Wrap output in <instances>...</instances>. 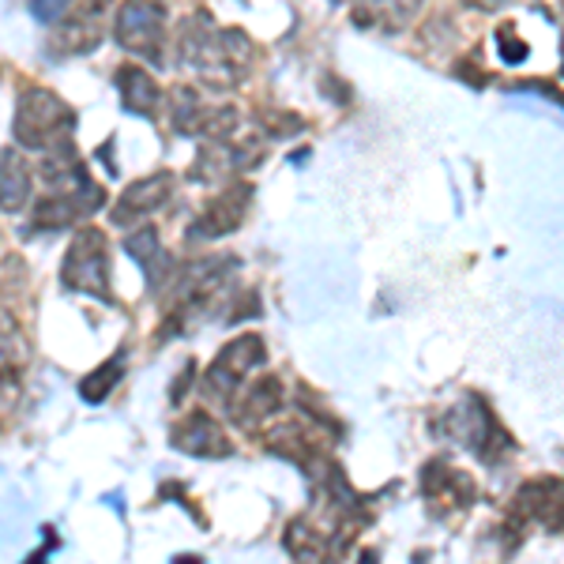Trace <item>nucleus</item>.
Segmentation results:
<instances>
[{"label": "nucleus", "instance_id": "1", "mask_svg": "<svg viewBox=\"0 0 564 564\" xmlns=\"http://www.w3.org/2000/svg\"><path fill=\"white\" fill-rule=\"evenodd\" d=\"M75 117L57 94L27 91L20 98V117H15V136L27 148H49L54 140H64L72 132Z\"/></svg>", "mask_w": 564, "mask_h": 564}, {"label": "nucleus", "instance_id": "2", "mask_svg": "<svg viewBox=\"0 0 564 564\" xmlns=\"http://www.w3.org/2000/svg\"><path fill=\"white\" fill-rule=\"evenodd\" d=\"M61 282L68 290H87V294L109 297V260H106V237L98 230H83L75 237V245L68 249V260H64V271H61Z\"/></svg>", "mask_w": 564, "mask_h": 564}, {"label": "nucleus", "instance_id": "3", "mask_svg": "<svg viewBox=\"0 0 564 564\" xmlns=\"http://www.w3.org/2000/svg\"><path fill=\"white\" fill-rule=\"evenodd\" d=\"M162 20H166L162 0H125L121 15H117V42L132 54H155Z\"/></svg>", "mask_w": 564, "mask_h": 564}, {"label": "nucleus", "instance_id": "4", "mask_svg": "<svg viewBox=\"0 0 564 564\" xmlns=\"http://www.w3.org/2000/svg\"><path fill=\"white\" fill-rule=\"evenodd\" d=\"M263 362V343L256 336H245L237 339V343H230L222 354L215 357V365L208 369V388L215 391H230L242 384V376L256 369V365Z\"/></svg>", "mask_w": 564, "mask_h": 564}, {"label": "nucleus", "instance_id": "5", "mask_svg": "<svg viewBox=\"0 0 564 564\" xmlns=\"http://www.w3.org/2000/svg\"><path fill=\"white\" fill-rule=\"evenodd\" d=\"M174 444L188 456H208V459H219V456H230V440L226 433L211 422L208 414H192L185 418L181 425L174 430Z\"/></svg>", "mask_w": 564, "mask_h": 564}, {"label": "nucleus", "instance_id": "6", "mask_svg": "<svg viewBox=\"0 0 564 564\" xmlns=\"http://www.w3.org/2000/svg\"><path fill=\"white\" fill-rule=\"evenodd\" d=\"M169 188H174V177H169V174H155V177H148V181L132 185V188H128V192L121 196V200H117L114 219H117V222H132V219L148 215V211H155L158 203L166 200Z\"/></svg>", "mask_w": 564, "mask_h": 564}, {"label": "nucleus", "instance_id": "7", "mask_svg": "<svg viewBox=\"0 0 564 564\" xmlns=\"http://www.w3.org/2000/svg\"><path fill=\"white\" fill-rule=\"evenodd\" d=\"M31 196V169L15 151L0 155V208L4 211H20Z\"/></svg>", "mask_w": 564, "mask_h": 564}, {"label": "nucleus", "instance_id": "8", "mask_svg": "<svg viewBox=\"0 0 564 564\" xmlns=\"http://www.w3.org/2000/svg\"><path fill=\"white\" fill-rule=\"evenodd\" d=\"M444 430H448L451 440L467 444V448H482L485 437H490L493 422L490 414H485L482 407H459L448 414V422H444Z\"/></svg>", "mask_w": 564, "mask_h": 564}, {"label": "nucleus", "instance_id": "9", "mask_svg": "<svg viewBox=\"0 0 564 564\" xmlns=\"http://www.w3.org/2000/svg\"><path fill=\"white\" fill-rule=\"evenodd\" d=\"M117 87H121L125 109H132V114H151V109H155L158 87L143 68H132V64L121 68V72H117Z\"/></svg>", "mask_w": 564, "mask_h": 564}, {"label": "nucleus", "instance_id": "10", "mask_svg": "<svg viewBox=\"0 0 564 564\" xmlns=\"http://www.w3.org/2000/svg\"><path fill=\"white\" fill-rule=\"evenodd\" d=\"M242 211H245V200H234V192L222 196V200H215L208 208V215L196 222V234H208V237L226 234V230H234V222L242 219Z\"/></svg>", "mask_w": 564, "mask_h": 564}, {"label": "nucleus", "instance_id": "11", "mask_svg": "<svg viewBox=\"0 0 564 564\" xmlns=\"http://www.w3.org/2000/svg\"><path fill=\"white\" fill-rule=\"evenodd\" d=\"M128 252L140 256V268H148L151 286H155V282H158V271H166V268H169V263H166V252H162V245H158V234H155V230H143V234L128 237Z\"/></svg>", "mask_w": 564, "mask_h": 564}, {"label": "nucleus", "instance_id": "12", "mask_svg": "<svg viewBox=\"0 0 564 564\" xmlns=\"http://www.w3.org/2000/svg\"><path fill=\"white\" fill-rule=\"evenodd\" d=\"M117 376H121V362H106L102 369H94L87 380L80 384V396L87 399V403H102V399H106V391L117 384Z\"/></svg>", "mask_w": 564, "mask_h": 564}, {"label": "nucleus", "instance_id": "13", "mask_svg": "<svg viewBox=\"0 0 564 564\" xmlns=\"http://www.w3.org/2000/svg\"><path fill=\"white\" fill-rule=\"evenodd\" d=\"M497 42H501V57H504L508 64H519V61L527 57V46L516 38V27H501Z\"/></svg>", "mask_w": 564, "mask_h": 564}, {"label": "nucleus", "instance_id": "14", "mask_svg": "<svg viewBox=\"0 0 564 564\" xmlns=\"http://www.w3.org/2000/svg\"><path fill=\"white\" fill-rule=\"evenodd\" d=\"M8 339H15V324L12 316H0V362L8 357Z\"/></svg>", "mask_w": 564, "mask_h": 564}, {"label": "nucleus", "instance_id": "15", "mask_svg": "<svg viewBox=\"0 0 564 564\" xmlns=\"http://www.w3.org/2000/svg\"><path fill=\"white\" fill-rule=\"evenodd\" d=\"M470 4H478V8H485V12H490V8H501L504 0H470Z\"/></svg>", "mask_w": 564, "mask_h": 564}]
</instances>
